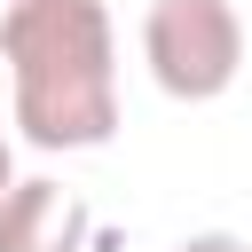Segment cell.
Listing matches in <instances>:
<instances>
[{
	"instance_id": "6da1fadb",
	"label": "cell",
	"mask_w": 252,
	"mask_h": 252,
	"mask_svg": "<svg viewBox=\"0 0 252 252\" xmlns=\"http://www.w3.org/2000/svg\"><path fill=\"white\" fill-rule=\"evenodd\" d=\"M0 55L32 150H102L118 134V39L102 0H8Z\"/></svg>"
},
{
	"instance_id": "7a4b0ae2",
	"label": "cell",
	"mask_w": 252,
	"mask_h": 252,
	"mask_svg": "<svg viewBox=\"0 0 252 252\" xmlns=\"http://www.w3.org/2000/svg\"><path fill=\"white\" fill-rule=\"evenodd\" d=\"M142 63L173 102H220L244 71V16L236 0H150Z\"/></svg>"
},
{
	"instance_id": "3957f363",
	"label": "cell",
	"mask_w": 252,
	"mask_h": 252,
	"mask_svg": "<svg viewBox=\"0 0 252 252\" xmlns=\"http://www.w3.org/2000/svg\"><path fill=\"white\" fill-rule=\"evenodd\" d=\"M87 236H94L87 197L47 181V173L16 181L8 205H0V252H87Z\"/></svg>"
},
{
	"instance_id": "277c9868",
	"label": "cell",
	"mask_w": 252,
	"mask_h": 252,
	"mask_svg": "<svg viewBox=\"0 0 252 252\" xmlns=\"http://www.w3.org/2000/svg\"><path fill=\"white\" fill-rule=\"evenodd\" d=\"M173 252H252L244 236H228V228H197V236H181Z\"/></svg>"
},
{
	"instance_id": "5b68a950",
	"label": "cell",
	"mask_w": 252,
	"mask_h": 252,
	"mask_svg": "<svg viewBox=\"0 0 252 252\" xmlns=\"http://www.w3.org/2000/svg\"><path fill=\"white\" fill-rule=\"evenodd\" d=\"M8 189H16V150H8V134H0V205H8Z\"/></svg>"
}]
</instances>
